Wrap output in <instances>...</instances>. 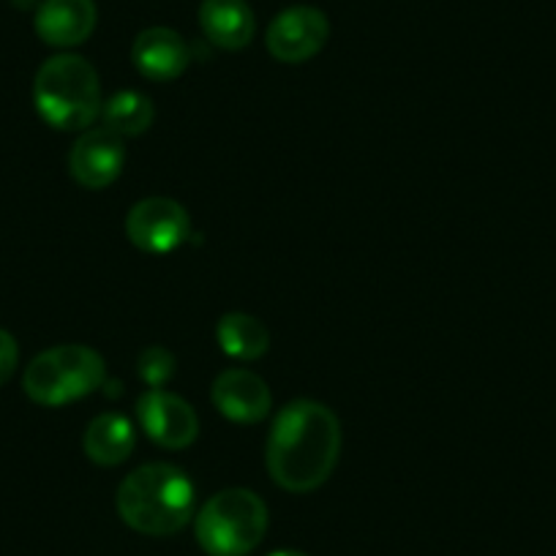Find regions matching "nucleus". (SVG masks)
Returning a JSON list of instances; mask_svg holds the SVG:
<instances>
[{
  "label": "nucleus",
  "mask_w": 556,
  "mask_h": 556,
  "mask_svg": "<svg viewBox=\"0 0 556 556\" xmlns=\"http://www.w3.org/2000/svg\"><path fill=\"white\" fill-rule=\"evenodd\" d=\"M200 28L218 50H245L254 39L256 17L245 0H202Z\"/></svg>",
  "instance_id": "nucleus-13"
},
{
  "label": "nucleus",
  "mask_w": 556,
  "mask_h": 556,
  "mask_svg": "<svg viewBox=\"0 0 556 556\" xmlns=\"http://www.w3.org/2000/svg\"><path fill=\"white\" fill-rule=\"evenodd\" d=\"M137 374L148 388H164L175 377V355L167 346H148L139 352Z\"/></svg>",
  "instance_id": "nucleus-17"
},
{
  "label": "nucleus",
  "mask_w": 556,
  "mask_h": 556,
  "mask_svg": "<svg viewBox=\"0 0 556 556\" xmlns=\"http://www.w3.org/2000/svg\"><path fill=\"white\" fill-rule=\"evenodd\" d=\"M267 532V507L249 489H224L194 518L197 543L207 556H245Z\"/></svg>",
  "instance_id": "nucleus-4"
},
{
  "label": "nucleus",
  "mask_w": 556,
  "mask_h": 556,
  "mask_svg": "<svg viewBox=\"0 0 556 556\" xmlns=\"http://www.w3.org/2000/svg\"><path fill=\"white\" fill-rule=\"evenodd\" d=\"M137 445V431H134L131 420L117 412H104V415L93 417L85 429L83 451L99 467H117V464L128 462Z\"/></svg>",
  "instance_id": "nucleus-14"
},
{
  "label": "nucleus",
  "mask_w": 556,
  "mask_h": 556,
  "mask_svg": "<svg viewBox=\"0 0 556 556\" xmlns=\"http://www.w3.org/2000/svg\"><path fill=\"white\" fill-rule=\"evenodd\" d=\"M153 101L139 90H121L101 106V121L117 137H139L153 126Z\"/></svg>",
  "instance_id": "nucleus-16"
},
{
  "label": "nucleus",
  "mask_w": 556,
  "mask_h": 556,
  "mask_svg": "<svg viewBox=\"0 0 556 556\" xmlns=\"http://www.w3.org/2000/svg\"><path fill=\"white\" fill-rule=\"evenodd\" d=\"M330 23L319 9L290 7L276 14L265 34L267 52L281 63H306L328 45Z\"/></svg>",
  "instance_id": "nucleus-8"
},
{
  "label": "nucleus",
  "mask_w": 556,
  "mask_h": 556,
  "mask_svg": "<svg viewBox=\"0 0 556 556\" xmlns=\"http://www.w3.org/2000/svg\"><path fill=\"white\" fill-rule=\"evenodd\" d=\"M341 442V424L330 406L312 399L290 401L267 434V475L290 494H312L333 475Z\"/></svg>",
  "instance_id": "nucleus-1"
},
{
  "label": "nucleus",
  "mask_w": 556,
  "mask_h": 556,
  "mask_svg": "<svg viewBox=\"0 0 556 556\" xmlns=\"http://www.w3.org/2000/svg\"><path fill=\"white\" fill-rule=\"evenodd\" d=\"M106 379V363L93 346L61 344L41 352L25 368L23 390L41 406H66L96 393Z\"/></svg>",
  "instance_id": "nucleus-5"
},
{
  "label": "nucleus",
  "mask_w": 556,
  "mask_h": 556,
  "mask_svg": "<svg viewBox=\"0 0 556 556\" xmlns=\"http://www.w3.org/2000/svg\"><path fill=\"white\" fill-rule=\"evenodd\" d=\"M117 516L126 527L151 538H169L189 527L197 507V489L175 464H146L117 485Z\"/></svg>",
  "instance_id": "nucleus-2"
},
{
  "label": "nucleus",
  "mask_w": 556,
  "mask_h": 556,
  "mask_svg": "<svg viewBox=\"0 0 556 556\" xmlns=\"http://www.w3.org/2000/svg\"><path fill=\"white\" fill-rule=\"evenodd\" d=\"M131 61L151 83H173L189 68L191 50L178 30L148 28L134 39Z\"/></svg>",
  "instance_id": "nucleus-11"
},
{
  "label": "nucleus",
  "mask_w": 556,
  "mask_h": 556,
  "mask_svg": "<svg viewBox=\"0 0 556 556\" xmlns=\"http://www.w3.org/2000/svg\"><path fill=\"white\" fill-rule=\"evenodd\" d=\"M216 339L224 355L240 363L260 361L270 350V333H267L265 323L243 312L224 314L216 325Z\"/></svg>",
  "instance_id": "nucleus-15"
},
{
  "label": "nucleus",
  "mask_w": 556,
  "mask_h": 556,
  "mask_svg": "<svg viewBox=\"0 0 556 556\" xmlns=\"http://www.w3.org/2000/svg\"><path fill=\"white\" fill-rule=\"evenodd\" d=\"M191 218L180 202L169 197H148L139 200L126 216V238L139 251L153 256L173 254L189 240Z\"/></svg>",
  "instance_id": "nucleus-6"
},
{
  "label": "nucleus",
  "mask_w": 556,
  "mask_h": 556,
  "mask_svg": "<svg viewBox=\"0 0 556 556\" xmlns=\"http://www.w3.org/2000/svg\"><path fill=\"white\" fill-rule=\"evenodd\" d=\"M34 104L41 121L58 131H88L104 106L99 74L79 55L50 58L36 72Z\"/></svg>",
  "instance_id": "nucleus-3"
},
{
  "label": "nucleus",
  "mask_w": 556,
  "mask_h": 556,
  "mask_svg": "<svg viewBox=\"0 0 556 556\" xmlns=\"http://www.w3.org/2000/svg\"><path fill=\"white\" fill-rule=\"evenodd\" d=\"M20 363V346L14 341V336L9 330L0 328V388L12 379V374L17 371Z\"/></svg>",
  "instance_id": "nucleus-18"
},
{
  "label": "nucleus",
  "mask_w": 556,
  "mask_h": 556,
  "mask_svg": "<svg viewBox=\"0 0 556 556\" xmlns=\"http://www.w3.org/2000/svg\"><path fill=\"white\" fill-rule=\"evenodd\" d=\"M96 20L99 12L93 0H41L36 12V34L45 45L68 50L90 39Z\"/></svg>",
  "instance_id": "nucleus-12"
},
{
  "label": "nucleus",
  "mask_w": 556,
  "mask_h": 556,
  "mask_svg": "<svg viewBox=\"0 0 556 556\" xmlns=\"http://www.w3.org/2000/svg\"><path fill=\"white\" fill-rule=\"evenodd\" d=\"M137 417L142 431L167 451H186L200 437V417L194 406L164 388H148L139 395Z\"/></svg>",
  "instance_id": "nucleus-7"
},
{
  "label": "nucleus",
  "mask_w": 556,
  "mask_h": 556,
  "mask_svg": "<svg viewBox=\"0 0 556 556\" xmlns=\"http://www.w3.org/2000/svg\"><path fill=\"white\" fill-rule=\"evenodd\" d=\"M211 401L227 420L240 426L260 424L273 409L270 388L249 368H227L218 374L213 379Z\"/></svg>",
  "instance_id": "nucleus-10"
},
{
  "label": "nucleus",
  "mask_w": 556,
  "mask_h": 556,
  "mask_svg": "<svg viewBox=\"0 0 556 556\" xmlns=\"http://www.w3.org/2000/svg\"><path fill=\"white\" fill-rule=\"evenodd\" d=\"M270 556H308V554H301V551L285 548V551H276V554H270Z\"/></svg>",
  "instance_id": "nucleus-19"
},
{
  "label": "nucleus",
  "mask_w": 556,
  "mask_h": 556,
  "mask_svg": "<svg viewBox=\"0 0 556 556\" xmlns=\"http://www.w3.org/2000/svg\"><path fill=\"white\" fill-rule=\"evenodd\" d=\"M126 167V148L123 137L112 134L110 128H88L77 137L72 153H68V169L72 178L83 189L99 191L115 184Z\"/></svg>",
  "instance_id": "nucleus-9"
}]
</instances>
